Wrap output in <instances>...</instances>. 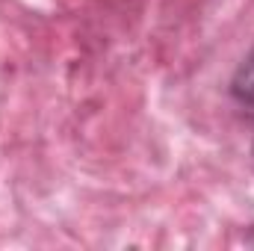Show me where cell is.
<instances>
[{
	"label": "cell",
	"mask_w": 254,
	"mask_h": 251,
	"mask_svg": "<svg viewBox=\"0 0 254 251\" xmlns=\"http://www.w3.org/2000/svg\"><path fill=\"white\" fill-rule=\"evenodd\" d=\"M231 95L237 98V104L254 110V51L243 60V65L237 68L234 80H231Z\"/></svg>",
	"instance_id": "cell-1"
}]
</instances>
